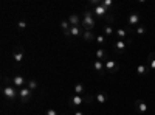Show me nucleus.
Returning a JSON list of instances; mask_svg holds the SVG:
<instances>
[{
    "label": "nucleus",
    "instance_id": "obj_1",
    "mask_svg": "<svg viewBox=\"0 0 155 115\" xmlns=\"http://www.w3.org/2000/svg\"><path fill=\"white\" fill-rule=\"evenodd\" d=\"M81 27L85 30V31H93L95 27H96V17L92 12V9H85L84 14L81 17Z\"/></svg>",
    "mask_w": 155,
    "mask_h": 115
},
{
    "label": "nucleus",
    "instance_id": "obj_2",
    "mask_svg": "<svg viewBox=\"0 0 155 115\" xmlns=\"http://www.w3.org/2000/svg\"><path fill=\"white\" fill-rule=\"evenodd\" d=\"M3 81L6 83L5 78H3ZM2 93H3V96H5L6 100L14 101L16 98H19V89H17L16 86H12L11 83H6V84H3V87H2Z\"/></svg>",
    "mask_w": 155,
    "mask_h": 115
},
{
    "label": "nucleus",
    "instance_id": "obj_3",
    "mask_svg": "<svg viewBox=\"0 0 155 115\" xmlns=\"http://www.w3.org/2000/svg\"><path fill=\"white\" fill-rule=\"evenodd\" d=\"M11 58H12V61H14L16 64H22V61L25 58V48L20 47V45H16L14 48H12V52H11Z\"/></svg>",
    "mask_w": 155,
    "mask_h": 115
},
{
    "label": "nucleus",
    "instance_id": "obj_4",
    "mask_svg": "<svg viewBox=\"0 0 155 115\" xmlns=\"http://www.w3.org/2000/svg\"><path fill=\"white\" fill-rule=\"evenodd\" d=\"M84 103H87V101H85V96L76 95V93H73V95L70 96V100H68V106L73 107L74 110H76V109H79V106H82Z\"/></svg>",
    "mask_w": 155,
    "mask_h": 115
},
{
    "label": "nucleus",
    "instance_id": "obj_5",
    "mask_svg": "<svg viewBox=\"0 0 155 115\" xmlns=\"http://www.w3.org/2000/svg\"><path fill=\"white\" fill-rule=\"evenodd\" d=\"M130 39H126V41H116L115 44H113V50H115V53L116 55H123L124 52H126V48L129 47V45H130Z\"/></svg>",
    "mask_w": 155,
    "mask_h": 115
},
{
    "label": "nucleus",
    "instance_id": "obj_6",
    "mask_svg": "<svg viewBox=\"0 0 155 115\" xmlns=\"http://www.w3.org/2000/svg\"><path fill=\"white\" fill-rule=\"evenodd\" d=\"M129 34H134L132 27H124V28H121V27H120V28H116V30H115V36L118 37L120 41H126Z\"/></svg>",
    "mask_w": 155,
    "mask_h": 115
},
{
    "label": "nucleus",
    "instance_id": "obj_7",
    "mask_svg": "<svg viewBox=\"0 0 155 115\" xmlns=\"http://www.w3.org/2000/svg\"><path fill=\"white\" fill-rule=\"evenodd\" d=\"M31 96H33V90H30L27 86L22 87V89H19V100L22 101L23 104L28 103V101L31 100Z\"/></svg>",
    "mask_w": 155,
    "mask_h": 115
},
{
    "label": "nucleus",
    "instance_id": "obj_8",
    "mask_svg": "<svg viewBox=\"0 0 155 115\" xmlns=\"http://www.w3.org/2000/svg\"><path fill=\"white\" fill-rule=\"evenodd\" d=\"M9 83L12 84V86H16L17 89H22V87H25L27 86V79H25V76L23 75H14L12 78H9Z\"/></svg>",
    "mask_w": 155,
    "mask_h": 115
},
{
    "label": "nucleus",
    "instance_id": "obj_9",
    "mask_svg": "<svg viewBox=\"0 0 155 115\" xmlns=\"http://www.w3.org/2000/svg\"><path fill=\"white\" fill-rule=\"evenodd\" d=\"M92 12L95 14V17H99V19H104L107 14H110V12L101 5V2H99V5H96V6H92Z\"/></svg>",
    "mask_w": 155,
    "mask_h": 115
},
{
    "label": "nucleus",
    "instance_id": "obj_10",
    "mask_svg": "<svg viewBox=\"0 0 155 115\" xmlns=\"http://www.w3.org/2000/svg\"><path fill=\"white\" fill-rule=\"evenodd\" d=\"M104 69H106L107 73H116V72L120 70V66H118V62H116V61L107 59V61L104 62Z\"/></svg>",
    "mask_w": 155,
    "mask_h": 115
},
{
    "label": "nucleus",
    "instance_id": "obj_11",
    "mask_svg": "<svg viewBox=\"0 0 155 115\" xmlns=\"http://www.w3.org/2000/svg\"><path fill=\"white\" fill-rule=\"evenodd\" d=\"M141 22V16L138 14V12H130L127 17V25L129 27H138Z\"/></svg>",
    "mask_w": 155,
    "mask_h": 115
},
{
    "label": "nucleus",
    "instance_id": "obj_12",
    "mask_svg": "<svg viewBox=\"0 0 155 115\" xmlns=\"http://www.w3.org/2000/svg\"><path fill=\"white\" fill-rule=\"evenodd\" d=\"M82 33H84L82 27H71L67 33H64V36H67V37H82Z\"/></svg>",
    "mask_w": 155,
    "mask_h": 115
},
{
    "label": "nucleus",
    "instance_id": "obj_13",
    "mask_svg": "<svg viewBox=\"0 0 155 115\" xmlns=\"http://www.w3.org/2000/svg\"><path fill=\"white\" fill-rule=\"evenodd\" d=\"M109 59V55H107V50L104 47H99L96 48V61H102V62H106Z\"/></svg>",
    "mask_w": 155,
    "mask_h": 115
},
{
    "label": "nucleus",
    "instance_id": "obj_14",
    "mask_svg": "<svg viewBox=\"0 0 155 115\" xmlns=\"http://www.w3.org/2000/svg\"><path fill=\"white\" fill-rule=\"evenodd\" d=\"M93 70H95L99 76H104V73H106L104 62H102V61H95V62H93Z\"/></svg>",
    "mask_w": 155,
    "mask_h": 115
},
{
    "label": "nucleus",
    "instance_id": "obj_15",
    "mask_svg": "<svg viewBox=\"0 0 155 115\" xmlns=\"http://www.w3.org/2000/svg\"><path fill=\"white\" fill-rule=\"evenodd\" d=\"M135 107H137V112L138 113L147 112V104H146V101H143V100H137L135 101Z\"/></svg>",
    "mask_w": 155,
    "mask_h": 115
},
{
    "label": "nucleus",
    "instance_id": "obj_16",
    "mask_svg": "<svg viewBox=\"0 0 155 115\" xmlns=\"http://www.w3.org/2000/svg\"><path fill=\"white\" fill-rule=\"evenodd\" d=\"M73 93H76V95H81V96H85V86H84L82 83H78V84H74V87H73Z\"/></svg>",
    "mask_w": 155,
    "mask_h": 115
},
{
    "label": "nucleus",
    "instance_id": "obj_17",
    "mask_svg": "<svg viewBox=\"0 0 155 115\" xmlns=\"http://www.w3.org/2000/svg\"><path fill=\"white\" fill-rule=\"evenodd\" d=\"M95 100H96V103H99V104H106L107 100H109V95L106 92H98L95 95Z\"/></svg>",
    "mask_w": 155,
    "mask_h": 115
},
{
    "label": "nucleus",
    "instance_id": "obj_18",
    "mask_svg": "<svg viewBox=\"0 0 155 115\" xmlns=\"http://www.w3.org/2000/svg\"><path fill=\"white\" fill-rule=\"evenodd\" d=\"M146 64H147V67H149V70H155V52H150L149 55H147V59H146Z\"/></svg>",
    "mask_w": 155,
    "mask_h": 115
},
{
    "label": "nucleus",
    "instance_id": "obj_19",
    "mask_svg": "<svg viewBox=\"0 0 155 115\" xmlns=\"http://www.w3.org/2000/svg\"><path fill=\"white\" fill-rule=\"evenodd\" d=\"M135 72H137L138 76H144V75H147V72H149L147 64H138L137 69H135Z\"/></svg>",
    "mask_w": 155,
    "mask_h": 115
},
{
    "label": "nucleus",
    "instance_id": "obj_20",
    "mask_svg": "<svg viewBox=\"0 0 155 115\" xmlns=\"http://www.w3.org/2000/svg\"><path fill=\"white\" fill-rule=\"evenodd\" d=\"M67 20L70 22L71 27H81V17L78 16V14H71V16H70Z\"/></svg>",
    "mask_w": 155,
    "mask_h": 115
},
{
    "label": "nucleus",
    "instance_id": "obj_21",
    "mask_svg": "<svg viewBox=\"0 0 155 115\" xmlns=\"http://www.w3.org/2000/svg\"><path fill=\"white\" fill-rule=\"evenodd\" d=\"M82 39H84L85 42L96 41V34H95L93 31H85V30H84V33H82Z\"/></svg>",
    "mask_w": 155,
    "mask_h": 115
},
{
    "label": "nucleus",
    "instance_id": "obj_22",
    "mask_svg": "<svg viewBox=\"0 0 155 115\" xmlns=\"http://www.w3.org/2000/svg\"><path fill=\"white\" fill-rule=\"evenodd\" d=\"M102 34H104L106 37H112L113 34H115V28L112 27V25H104V27H102Z\"/></svg>",
    "mask_w": 155,
    "mask_h": 115
},
{
    "label": "nucleus",
    "instance_id": "obj_23",
    "mask_svg": "<svg viewBox=\"0 0 155 115\" xmlns=\"http://www.w3.org/2000/svg\"><path fill=\"white\" fill-rule=\"evenodd\" d=\"M59 27H61V30H62V33H67L70 28H71V25H70V22L65 19V20H62L61 22V25H59Z\"/></svg>",
    "mask_w": 155,
    "mask_h": 115
},
{
    "label": "nucleus",
    "instance_id": "obj_24",
    "mask_svg": "<svg viewBox=\"0 0 155 115\" xmlns=\"http://www.w3.org/2000/svg\"><path fill=\"white\" fill-rule=\"evenodd\" d=\"M101 5L104 6V8H106L109 12H112L110 9L113 8V0H102V2H101Z\"/></svg>",
    "mask_w": 155,
    "mask_h": 115
},
{
    "label": "nucleus",
    "instance_id": "obj_25",
    "mask_svg": "<svg viewBox=\"0 0 155 115\" xmlns=\"http://www.w3.org/2000/svg\"><path fill=\"white\" fill-rule=\"evenodd\" d=\"M147 33V28H146V25H138L137 30H135V34L137 36H141V34H146Z\"/></svg>",
    "mask_w": 155,
    "mask_h": 115
},
{
    "label": "nucleus",
    "instance_id": "obj_26",
    "mask_svg": "<svg viewBox=\"0 0 155 115\" xmlns=\"http://www.w3.org/2000/svg\"><path fill=\"white\" fill-rule=\"evenodd\" d=\"M96 44H98L99 47H104V44H106V36H104V34H96Z\"/></svg>",
    "mask_w": 155,
    "mask_h": 115
},
{
    "label": "nucleus",
    "instance_id": "obj_27",
    "mask_svg": "<svg viewBox=\"0 0 155 115\" xmlns=\"http://www.w3.org/2000/svg\"><path fill=\"white\" fill-rule=\"evenodd\" d=\"M27 87L30 89V90H33V92H34L36 89L39 87V84H37V81H34V79H30V81L27 83Z\"/></svg>",
    "mask_w": 155,
    "mask_h": 115
},
{
    "label": "nucleus",
    "instance_id": "obj_28",
    "mask_svg": "<svg viewBox=\"0 0 155 115\" xmlns=\"http://www.w3.org/2000/svg\"><path fill=\"white\" fill-rule=\"evenodd\" d=\"M27 27H28V23L25 22V20H19L17 22V30H25Z\"/></svg>",
    "mask_w": 155,
    "mask_h": 115
},
{
    "label": "nucleus",
    "instance_id": "obj_29",
    "mask_svg": "<svg viewBox=\"0 0 155 115\" xmlns=\"http://www.w3.org/2000/svg\"><path fill=\"white\" fill-rule=\"evenodd\" d=\"M45 115H59V113H58L54 109H47V110H45Z\"/></svg>",
    "mask_w": 155,
    "mask_h": 115
},
{
    "label": "nucleus",
    "instance_id": "obj_30",
    "mask_svg": "<svg viewBox=\"0 0 155 115\" xmlns=\"http://www.w3.org/2000/svg\"><path fill=\"white\" fill-rule=\"evenodd\" d=\"M73 115H85V113H84V112H82L81 109H76V110L73 112Z\"/></svg>",
    "mask_w": 155,
    "mask_h": 115
},
{
    "label": "nucleus",
    "instance_id": "obj_31",
    "mask_svg": "<svg viewBox=\"0 0 155 115\" xmlns=\"http://www.w3.org/2000/svg\"><path fill=\"white\" fill-rule=\"evenodd\" d=\"M61 115H70V113H67V112H64V113H61Z\"/></svg>",
    "mask_w": 155,
    "mask_h": 115
},
{
    "label": "nucleus",
    "instance_id": "obj_32",
    "mask_svg": "<svg viewBox=\"0 0 155 115\" xmlns=\"http://www.w3.org/2000/svg\"><path fill=\"white\" fill-rule=\"evenodd\" d=\"M153 5H155V2H153Z\"/></svg>",
    "mask_w": 155,
    "mask_h": 115
}]
</instances>
